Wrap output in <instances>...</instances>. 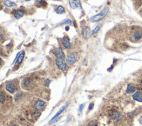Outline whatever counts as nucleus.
I'll return each mask as SVG.
<instances>
[{"instance_id": "nucleus-33", "label": "nucleus", "mask_w": 142, "mask_h": 126, "mask_svg": "<svg viewBox=\"0 0 142 126\" xmlns=\"http://www.w3.org/2000/svg\"><path fill=\"white\" fill-rule=\"evenodd\" d=\"M25 1H30V0H25Z\"/></svg>"}, {"instance_id": "nucleus-21", "label": "nucleus", "mask_w": 142, "mask_h": 126, "mask_svg": "<svg viewBox=\"0 0 142 126\" xmlns=\"http://www.w3.org/2000/svg\"><path fill=\"white\" fill-rule=\"evenodd\" d=\"M5 95H4V94L0 93V104H2V103L5 102Z\"/></svg>"}, {"instance_id": "nucleus-14", "label": "nucleus", "mask_w": 142, "mask_h": 126, "mask_svg": "<svg viewBox=\"0 0 142 126\" xmlns=\"http://www.w3.org/2000/svg\"><path fill=\"white\" fill-rule=\"evenodd\" d=\"M133 39L135 41H139V39L142 38V33L140 32V31H135V32L133 33Z\"/></svg>"}, {"instance_id": "nucleus-29", "label": "nucleus", "mask_w": 142, "mask_h": 126, "mask_svg": "<svg viewBox=\"0 0 142 126\" xmlns=\"http://www.w3.org/2000/svg\"><path fill=\"white\" fill-rule=\"evenodd\" d=\"M38 2H41V3H42V2H45V1H46V0H38Z\"/></svg>"}, {"instance_id": "nucleus-1", "label": "nucleus", "mask_w": 142, "mask_h": 126, "mask_svg": "<svg viewBox=\"0 0 142 126\" xmlns=\"http://www.w3.org/2000/svg\"><path fill=\"white\" fill-rule=\"evenodd\" d=\"M108 11H109V8L108 7H105V8L101 11V12H99V14H97V15H94L93 17H91V21L92 22H99L100 20L104 18L107 15Z\"/></svg>"}, {"instance_id": "nucleus-18", "label": "nucleus", "mask_w": 142, "mask_h": 126, "mask_svg": "<svg viewBox=\"0 0 142 126\" xmlns=\"http://www.w3.org/2000/svg\"><path fill=\"white\" fill-rule=\"evenodd\" d=\"M55 11H56V13L58 14H63L65 12V10H64V8L63 6H58L56 8V10H55Z\"/></svg>"}, {"instance_id": "nucleus-7", "label": "nucleus", "mask_w": 142, "mask_h": 126, "mask_svg": "<svg viewBox=\"0 0 142 126\" xmlns=\"http://www.w3.org/2000/svg\"><path fill=\"white\" fill-rule=\"evenodd\" d=\"M66 107H67V104H65V105H64V106H63V107L61 108V109H60V110H59V111L58 113H57L56 115L54 116L53 117H52V119H51V121H50V123H54V122H55V121L57 120V118L59 117V115H60V114H61L62 112H63V111H64V110H65V109H66Z\"/></svg>"}, {"instance_id": "nucleus-32", "label": "nucleus", "mask_w": 142, "mask_h": 126, "mask_svg": "<svg viewBox=\"0 0 142 126\" xmlns=\"http://www.w3.org/2000/svg\"><path fill=\"white\" fill-rule=\"evenodd\" d=\"M53 1H61V0H53Z\"/></svg>"}, {"instance_id": "nucleus-2", "label": "nucleus", "mask_w": 142, "mask_h": 126, "mask_svg": "<svg viewBox=\"0 0 142 126\" xmlns=\"http://www.w3.org/2000/svg\"><path fill=\"white\" fill-rule=\"evenodd\" d=\"M56 65L59 70L62 71H65L66 70V64L64 61V59H59L57 58L56 60Z\"/></svg>"}, {"instance_id": "nucleus-13", "label": "nucleus", "mask_w": 142, "mask_h": 126, "mask_svg": "<svg viewBox=\"0 0 142 126\" xmlns=\"http://www.w3.org/2000/svg\"><path fill=\"white\" fill-rule=\"evenodd\" d=\"M24 12L23 11H21V10H18V11H16L15 12H14V16H15V17L16 18H21L22 17H24Z\"/></svg>"}, {"instance_id": "nucleus-31", "label": "nucleus", "mask_w": 142, "mask_h": 126, "mask_svg": "<svg viewBox=\"0 0 142 126\" xmlns=\"http://www.w3.org/2000/svg\"><path fill=\"white\" fill-rule=\"evenodd\" d=\"M140 86H141V88H142V81H141V83H140Z\"/></svg>"}, {"instance_id": "nucleus-17", "label": "nucleus", "mask_w": 142, "mask_h": 126, "mask_svg": "<svg viewBox=\"0 0 142 126\" xmlns=\"http://www.w3.org/2000/svg\"><path fill=\"white\" fill-rule=\"evenodd\" d=\"M24 52H19V55L18 56V59L16 60L17 64L19 65V64H21L22 61H23V59H24Z\"/></svg>"}, {"instance_id": "nucleus-3", "label": "nucleus", "mask_w": 142, "mask_h": 126, "mask_svg": "<svg viewBox=\"0 0 142 126\" xmlns=\"http://www.w3.org/2000/svg\"><path fill=\"white\" fill-rule=\"evenodd\" d=\"M54 55H55V56H56L57 58H59V59H64V57H65L64 51H62L61 48L56 49V50L54 51Z\"/></svg>"}, {"instance_id": "nucleus-34", "label": "nucleus", "mask_w": 142, "mask_h": 126, "mask_svg": "<svg viewBox=\"0 0 142 126\" xmlns=\"http://www.w3.org/2000/svg\"><path fill=\"white\" fill-rule=\"evenodd\" d=\"M13 126H18V125H13Z\"/></svg>"}, {"instance_id": "nucleus-4", "label": "nucleus", "mask_w": 142, "mask_h": 126, "mask_svg": "<svg viewBox=\"0 0 142 126\" xmlns=\"http://www.w3.org/2000/svg\"><path fill=\"white\" fill-rule=\"evenodd\" d=\"M76 60H77V55L74 53H72L67 56L66 62H67V64H69V65H73L76 62Z\"/></svg>"}, {"instance_id": "nucleus-16", "label": "nucleus", "mask_w": 142, "mask_h": 126, "mask_svg": "<svg viewBox=\"0 0 142 126\" xmlns=\"http://www.w3.org/2000/svg\"><path fill=\"white\" fill-rule=\"evenodd\" d=\"M135 87L133 84H128L127 85V89H126V92L127 93H134L135 92Z\"/></svg>"}, {"instance_id": "nucleus-25", "label": "nucleus", "mask_w": 142, "mask_h": 126, "mask_svg": "<svg viewBox=\"0 0 142 126\" xmlns=\"http://www.w3.org/2000/svg\"><path fill=\"white\" fill-rule=\"evenodd\" d=\"M84 105H85V104H81L80 106H79V112H80V111H82V110H83V108H84Z\"/></svg>"}, {"instance_id": "nucleus-23", "label": "nucleus", "mask_w": 142, "mask_h": 126, "mask_svg": "<svg viewBox=\"0 0 142 126\" xmlns=\"http://www.w3.org/2000/svg\"><path fill=\"white\" fill-rule=\"evenodd\" d=\"M21 97V93H19V94H17L16 96H15V99L16 100H18V99H19V97Z\"/></svg>"}, {"instance_id": "nucleus-8", "label": "nucleus", "mask_w": 142, "mask_h": 126, "mask_svg": "<svg viewBox=\"0 0 142 126\" xmlns=\"http://www.w3.org/2000/svg\"><path fill=\"white\" fill-rule=\"evenodd\" d=\"M5 89L6 91L10 92V93H14L15 91H16V86L14 85L13 83H8V84H6Z\"/></svg>"}, {"instance_id": "nucleus-12", "label": "nucleus", "mask_w": 142, "mask_h": 126, "mask_svg": "<svg viewBox=\"0 0 142 126\" xmlns=\"http://www.w3.org/2000/svg\"><path fill=\"white\" fill-rule=\"evenodd\" d=\"M4 4L7 7H15L17 5L16 4L11 1V0H4Z\"/></svg>"}, {"instance_id": "nucleus-24", "label": "nucleus", "mask_w": 142, "mask_h": 126, "mask_svg": "<svg viewBox=\"0 0 142 126\" xmlns=\"http://www.w3.org/2000/svg\"><path fill=\"white\" fill-rule=\"evenodd\" d=\"M93 105H94L93 103H92V104H90V106H89V110H92V108H93Z\"/></svg>"}, {"instance_id": "nucleus-6", "label": "nucleus", "mask_w": 142, "mask_h": 126, "mask_svg": "<svg viewBox=\"0 0 142 126\" xmlns=\"http://www.w3.org/2000/svg\"><path fill=\"white\" fill-rule=\"evenodd\" d=\"M45 105H46V104H45L44 101H42V100H38V101L36 102V104H35V109L37 110H42L44 108H45Z\"/></svg>"}, {"instance_id": "nucleus-15", "label": "nucleus", "mask_w": 142, "mask_h": 126, "mask_svg": "<svg viewBox=\"0 0 142 126\" xmlns=\"http://www.w3.org/2000/svg\"><path fill=\"white\" fill-rule=\"evenodd\" d=\"M112 118L115 121H119L121 118V114L119 112H113L112 114Z\"/></svg>"}, {"instance_id": "nucleus-27", "label": "nucleus", "mask_w": 142, "mask_h": 126, "mask_svg": "<svg viewBox=\"0 0 142 126\" xmlns=\"http://www.w3.org/2000/svg\"><path fill=\"white\" fill-rule=\"evenodd\" d=\"M89 126H98L97 124H95V123H90L89 124Z\"/></svg>"}, {"instance_id": "nucleus-11", "label": "nucleus", "mask_w": 142, "mask_h": 126, "mask_svg": "<svg viewBox=\"0 0 142 126\" xmlns=\"http://www.w3.org/2000/svg\"><path fill=\"white\" fill-rule=\"evenodd\" d=\"M82 33H83L84 37L86 38H88L90 37V35L92 34L91 31H90V29H89L88 27H84L83 30H82Z\"/></svg>"}, {"instance_id": "nucleus-19", "label": "nucleus", "mask_w": 142, "mask_h": 126, "mask_svg": "<svg viewBox=\"0 0 142 126\" xmlns=\"http://www.w3.org/2000/svg\"><path fill=\"white\" fill-rule=\"evenodd\" d=\"M60 24H69V25H73V22L71 19H64L60 23Z\"/></svg>"}, {"instance_id": "nucleus-20", "label": "nucleus", "mask_w": 142, "mask_h": 126, "mask_svg": "<svg viewBox=\"0 0 142 126\" xmlns=\"http://www.w3.org/2000/svg\"><path fill=\"white\" fill-rule=\"evenodd\" d=\"M101 26H102L101 24H99V25H97V26L95 27V28H94L93 30L92 31V35H94L95 33L98 32V31H99V30H100V28H101Z\"/></svg>"}, {"instance_id": "nucleus-5", "label": "nucleus", "mask_w": 142, "mask_h": 126, "mask_svg": "<svg viewBox=\"0 0 142 126\" xmlns=\"http://www.w3.org/2000/svg\"><path fill=\"white\" fill-rule=\"evenodd\" d=\"M69 4L73 9L80 8L81 7V4L79 0H69Z\"/></svg>"}, {"instance_id": "nucleus-9", "label": "nucleus", "mask_w": 142, "mask_h": 126, "mask_svg": "<svg viewBox=\"0 0 142 126\" xmlns=\"http://www.w3.org/2000/svg\"><path fill=\"white\" fill-rule=\"evenodd\" d=\"M62 42H63L64 47L65 49H70V48H71V43H70V39L67 38V37H64V38H63Z\"/></svg>"}, {"instance_id": "nucleus-26", "label": "nucleus", "mask_w": 142, "mask_h": 126, "mask_svg": "<svg viewBox=\"0 0 142 126\" xmlns=\"http://www.w3.org/2000/svg\"><path fill=\"white\" fill-rule=\"evenodd\" d=\"M3 38H4L3 34H2V33L0 32V41H2V40H3Z\"/></svg>"}, {"instance_id": "nucleus-10", "label": "nucleus", "mask_w": 142, "mask_h": 126, "mask_svg": "<svg viewBox=\"0 0 142 126\" xmlns=\"http://www.w3.org/2000/svg\"><path fill=\"white\" fill-rule=\"evenodd\" d=\"M133 98L138 102H142V93L141 92H135L133 95Z\"/></svg>"}, {"instance_id": "nucleus-28", "label": "nucleus", "mask_w": 142, "mask_h": 126, "mask_svg": "<svg viewBox=\"0 0 142 126\" xmlns=\"http://www.w3.org/2000/svg\"><path fill=\"white\" fill-rule=\"evenodd\" d=\"M139 123H140V124H142V116L140 117V118H139Z\"/></svg>"}, {"instance_id": "nucleus-22", "label": "nucleus", "mask_w": 142, "mask_h": 126, "mask_svg": "<svg viewBox=\"0 0 142 126\" xmlns=\"http://www.w3.org/2000/svg\"><path fill=\"white\" fill-rule=\"evenodd\" d=\"M24 84H26V85H30V84L32 83V81L30 80V79H26V80L24 81Z\"/></svg>"}, {"instance_id": "nucleus-30", "label": "nucleus", "mask_w": 142, "mask_h": 126, "mask_svg": "<svg viewBox=\"0 0 142 126\" xmlns=\"http://www.w3.org/2000/svg\"><path fill=\"white\" fill-rule=\"evenodd\" d=\"M1 64H2V59L0 58V65H1Z\"/></svg>"}]
</instances>
